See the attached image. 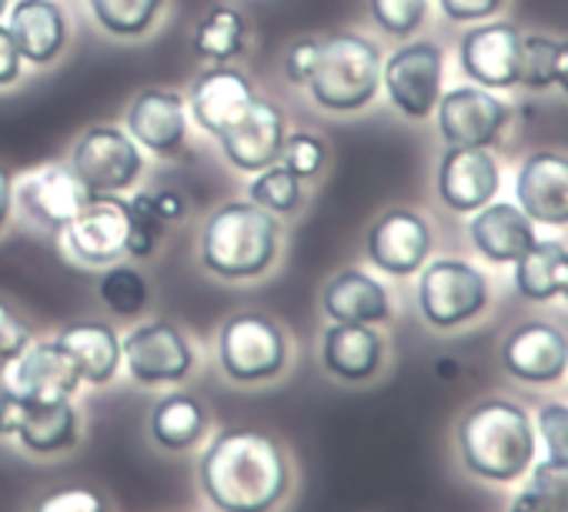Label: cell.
Wrapping results in <instances>:
<instances>
[{"mask_svg": "<svg viewBox=\"0 0 568 512\" xmlns=\"http://www.w3.org/2000/svg\"><path fill=\"white\" fill-rule=\"evenodd\" d=\"M91 21L111 41H144L168 14V0H84Z\"/></svg>", "mask_w": 568, "mask_h": 512, "instance_id": "cell-31", "label": "cell"}, {"mask_svg": "<svg viewBox=\"0 0 568 512\" xmlns=\"http://www.w3.org/2000/svg\"><path fill=\"white\" fill-rule=\"evenodd\" d=\"M4 28L31 71L54 68L74 38L71 14L61 0H11Z\"/></svg>", "mask_w": 568, "mask_h": 512, "instance_id": "cell-20", "label": "cell"}, {"mask_svg": "<svg viewBox=\"0 0 568 512\" xmlns=\"http://www.w3.org/2000/svg\"><path fill=\"white\" fill-rule=\"evenodd\" d=\"M148 191V188H144ZM148 204H151V211L161 218V224L171 231L178 221H184L187 218V198L181 194V191H174V188H154V191H148Z\"/></svg>", "mask_w": 568, "mask_h": 512, "instance_id": "cell-43", "label": "cell"}, {"mask_svg": "<svg viewBox=\"0 0 568 512\" xmlns=\"http://www.w3.org/2000/svg\"><path fill=\"white\" fill-rule=\"evenodd\" d=\"M214 429L217 425H214V412H211L207 399L184 385L158 392V399L148 409V422H144L148 445L168 459L194 455Z\"/></svg>", "mask_w": 568, "mask_h": 512, "instance_id": "cell-16", "label": "cell"}, {"mask_svg": "<svg viewBox=\"0 0 568 512\" xmlns=\"http://www.w3.org/2000/svg\"><path fill=\"white\" fill-rule=\"evenodd\" d=\"M24 74H28V64H24V58L18 54V48H14V41H11L4 21H0V91L18 88V84L24 81Z\"/></svg>", "mask_w": 568, "mask_h": 512, "instance_id": "cell-44", "label": "cell"}, {"mask_svg": "<svg viewBox=\"0 0 568 512\" xmlns=\"http://www.w3.org/2000/svg\"><path fill=\"white\" fill-rule=\"evenodd\" d=\"M435 248L428 218L415 208L382 211L365 234V262L388 279H412L425 269Z\"/></svg>", "mask_w": 568, "mask_h": 512, "instance_id": "cell-12", "label": "cell"}, {"mask_svg": "<svg viewBox=\"0 0 568 512\" xmlns=\"http://www.w3.org/2000/svg\"><path fill=\"white\" fill-rule=\"evenodd\" d=\"M565 244L561 241H531V248L515 262V289L528 302H551L561 285V265H565Z\"/></svg>", "mask_w": 568, "mask_h": 512, "instance_id": "cell-32", "label": "cell"}, {"mask_svg": "<svg viewBox=\"0 0 568 512\" xmlns=\"http://www.w3.org/2000/svg\"><path fill=\"white\" fill-rule=\"evenodd\" d=\"M94 295L108 309L111 319L128 322V325L138 319H148L154 305V289L138 262H118V265L101 269L94 282Z\"/></svg>", "mask_w": 568, "mask_h": 512, "instance_id": "cell-30", "label": "cell"}, {"mask_svg": "<svg viewBox=\"0 0 568 512\" xmlns=\"http://www.w3.org/2000/svg\"><path fill=\"white\" fill-rule=\"evenodd\" d=\"M8 8H11V0H0V21H4V14H8Z\"/></svg>", "mask_w": 568, "mask_h": 512, "instance_id": "cell-50", "label": "cell"}, {"mask_svg": "<svg viewBox=\"0 0 568 512\" xmlns=\"http://www.w3.org/2000/svg\"><path fill=\"white\" fill-rule=\"evenodd\" d=\"M94 194L84 188V181L74 174L71 164H41L21 178H14V208L18 214L34 224L38 231L61 234L88 204Z\"/></svg>", "mask_w": 568, "mask_h": 512, "instance_id": "cell-11", "label": "cell"}, {"mask_svg": "<svg viewBox=\"0 0 568 512\" xmlns=\"http://www.w3.org/2000/svg\"><path fill=\"white\" fill-rule=\"evenodd\" d=\"M488 279L465 259H428L418 272L415 305L428 329L455 332L488 309Z\"/></svg>", "mask_w": 568, "mask_h": 512, "instance_id": "cell-7", "label": "cell"}, {"mask_svg": "<svg viewBox=\"0 0 568 512\" xmlns=\"http://www.w3.org/2000/svg\"><path fill=\"white\" fill-rule=\"evenodd\" d=\"M445 84V51L435 41H402L382 61V94L405 121H428Z\"/></svg>", "mask_w": 568, "mask_h": 512, "instance_id": "cell-10", "label": "cell"}, {"mask_svg": "<svg viewBox=\"0 0 568 512\" xmlns=\"http://www.w3.org/2000/svg\"><path fill=\"white\" fill-rule=\"evenodd\" d=\"M187 98L178 88H141L124 108V131L158 161H174L191 144Z\"/></svg>", "mask_w": 568, "mask_h": 512, "instance_id": "cell-13", "label": "cell"}, {"mask_svg": "<svg viewBox=\"0 0 568 512\" xmlns=\"http://www.w3.org/2000/svg\"><path fill=\"white\" fill-rule=\"evenodd\" d=\"M281 164L308 184L328 168V141L315 131H288L284 151H281Z\"/></svg>", "mask_w": 568, "mask_h": 512, "instance_id": "cell-37", "label": "cell"}, {"mask_svg": "<svg viewBox=\"0 0 568 512\" xmlns=\"http://www.w3.org/2000/svg\"><path fill=\"white\" fill-rule=\"evenodd\" d=\"M14 171L8 164H0V234L14 224Z\"/></svg>", "mask_w": 568, "mask_h": 512, "instance_id": "cell-46", "label": "cell"}, {"mask_svg": "<svg viewBox=\"0 0 568 512\" xmlns=\"http://www.w3.org/2000/svg\"><path fill=\"white\" fill-rule=\"evenodd\" d=\"M24 512H118V505L98 485L68 482V485H48V489H41L28 502Z\"/></svg>", "mask_w": 568, "mask_h": 512, "instance_id": "cell-34", "label": "cell"}, {"mask_svg": "<svg viewBox=\"0 0 568 512\" xmlns=\"http://www.w3.org/2000/svg\"><path fill=\"white\" fill-rule=\"evenodd\" d=\"M251 51V24L231 4H211L191 28V58L197 64H237Z\"/></svg>", "mask_w": 568, "mask_h": 512, "instance_id": "cell-29", "label": "cell"}, {"mask_svg": "<svg viewBox=\"0 0 568 512\" xmlns=\"http://www.w3.org/2000/svg\"><path fill=\"white\" fill-rule=\"evenodd\" d=\"M382 61L385 51L375 38L358 31H335L322 38L318 64L305 94L325 114H362L382 94Z\"/></svg>", "mask_w": 568, "mask_h": 512, "instance_id": "cell-5", "label": "cell"}, {"mask_svg": "<svg viewBox=\"0 0 568 512\" xmlns=\"http://www.w3.org/2000/svg\"><path fill=\"white\" fill-rule=\"evenodd\" d=\"M284 254V224L247 198L214 204L197 231V265L221 285H257Z\"/></svg>", "mask_w": 568, "mask_h": 512, "instance_id": "cell-2", "label": "cell"}, {"mask_svg": "<svg viewBox=\"0 0 568 512\" xmlns=\"http://www.w3.org/2000/svg\"><path fill=\"white\" fill-rule=\"evenodd\" d=\"M505 0H438V11L452 24H481L501 11Z\"/></svg>", "mask_w": 568, "mask_h": 512, "instance_id": "cell-42", "label": "cell"}, {"mask_svg": "<svg viewBox=\"0 0 568 512\" xmlns=\"http://www.w3.org/2000/svg\"><path fill=\"white\" fill-rule=\"evenodd\" d=\"M372 24L395 41H412L428 21V0H368Z\"/></svg>", "mask_w": 568, "mask_h": 512, "instance_id": "cell-36", "label": "cell"}, {"mask_svg": "<svg viewBox=\"0 0 568 512\" xmlns=\"http://www.w3.org/2000/svg\"><path fill=\"white\" fill-rule=\"evenodd\" d=\"M518 48L521 31L508 21L471 24L458 41L462 74L485 91L518 88Z\"/></svg>", "mask_w": 568, "mask_h": 512, "instance_id": "cell-22", "label": "cell"}, {"mask_svg": "<svg viewBox=\"0 0 568 512\" xmlns=\"http://www.w3.org/2000/svg\"><path fill=\"white\" fill-rule=\"evenodd\" d=\"M288 114L271 98H257L224 134H217V151L237 174H257L281 161L284 138H288Z\"/></svg>", "mask_w": 568, "mask_h": 512, "instance_id": "cell-18", "label": "cell"}, {"mask_svg": "<svg viewBox=\"0 0 568 512\" xmlns=\"http://www.w3.org/2000/svg\"><path fill=\"white\" fill-rule=\"evenodd\" d=\"M558 295L568 302V251H565V265H561V285H558Z\"/></svg>", "mask_w": 568, "mask_h": 512, "instance_id": "cell-49", "label": "cell"}, {"mask_svg": "<svg viewBox=\"0 0 568 512\" xmlns=\"http://www.w3.org/2000/svg\"><path fill=\"white\" fill-rule=\"evenodd\" d=\"M124 375L144 392H164L187 385L201 369V349L184 325L164 315H148L121 332Z\"/></svg>", "mask_w": 568, "mask_h": 512, "instance_id": "cell-6", "label": "cell"}, {"mask_svg": "<svg viewBox=\"0 0 568 512\" xmlns=\"http://www.w3.org/2000/svg\"><path fill=\"white\" fill-rule=\"evenodd\" d=\"M388 362V339L375 325L325 322L318 332V365L328 382L362 389L382 379Z\"/></svg>", "mask_w": 568, "mask_h": 512, "instance_id": "cell-15", "label": "cell"}, {"mask_svg": "<svg viewBox=\"0 0 568 512\" xmlns=\"http://www.w3.org/2000/svg\"><path fill=\"white\" fill-rule=\"evenodd\" d=\"M158 512H194V509H158Z\"/></svg>", "mask_w": 568, "mask_h": 512, "instance_id": "cell-51", "label": "cell"}, {"mask_svg": "<svg viewBox=\"0 0 568 512\" xmlns=\"http://www.w3.org/2000/svg\"><path fill=\"white\" fill-rule=\"evenodd\" d=\"M21 415H24V402L18 395H11L4 385H0V442H4V445H11Z\"/></svg>", "mask_w": 568, "mask_h": 512, "instance_id": "cell-45", "label": "cell"}, {"mask_svg": "<svg viewBox=\"0 0 568 512\" xmlns=\"http://www.w3.org/2000/svg\"><path fill=\"white\" fill-rule=\"evenodd\" d=\"M318 51H322V38L315 34H305V38H295L288 44V51H284L281 58V74L284 81H288L292 88L305 91L312 74H315V64H318Z\"/></svg>", "mask_w": 568, "mask_h": 512, "instance_id": "cell-40", "label": "cell"}, {"mask_svg": "<svg viewBox=\"0 0 568 512\" xmlns=\"http://www.w3.org/2000/svg\"><path fill=\"white\" fill-rule=\"evenodd\" d=\"M61 251L81 269L101 272L131 262V208L128 194L94 198L61 234Z\"/></svg>", "mask_w": 568, "mask_h": 512, "instance_id": "cell-9", "label": "cell"}, {"mask_svg": "<svg viewBox=\"0 0 568 512\" xmlns=\"http://www.w3.org/2000/svg\"><path fill=\"white\" fill-rule=\"evenodd\" d=\"M61 349L78 365L84 389H108L124 375V352L121 332L114 322L104 319H74L54 332Z\"/></svg>", "mask_w": 568, "mask_h": 512, "instance_id": "cell-26", "label": "cell"}, {"mask_svg": "<svg viewBox=\"0 0 568 512\" xmlns=\"http://www.w3.org/2000/svg\"><path fill=\"white\" fill-rule=\"evenodd\" d=\"M318 309L325 322H352V325H375V329H385L395 319L392 289L362 265L338 269L322 285Z\"/></svg>", "mask_w": 568, "mask_h": 512, "instance_id": "cell-24", "label": "cell"}, {"mask_svg": "<svg viewBox=\"0 0 568 512\" xmlns=\"http://www.w3.org/2000/svg\"><path fill=\"white\" fill-rule=\"evenodd\" d=\"M34 342V325L28 322V315L11 302L0 295V362H11L18 359L28 345Z\"/></svg>", "mask_w": 568, "mask_h": 512, "instance_id": "cell-39", "label": "cell"}, {"mask_svg": "<svg viewBox=\"0 0 568 512\" xmlns=\"http://www.w3.org/2000/svg\"><path fill=\"white\" fill-rule=\"evenodd\" d=\"M528 475V489L548 505V512H568V462H555V459H545V462H531V469L525 472Z\"/></svg>", "mask_w": 568, "mask_h": 512, "instance_id": "cell-38", "label": "cell"}, {"mask_svg": "<svg viewBox=\"0 0 568 512\" xmlns=\"http://www.w3.org/2000/svg\"><path fill=\"white\" fill-rule=\"evenodd\" d=\"M244 198L254 201L257 208H264L267 214L281 218V221L302 214L305 201H308L305 198V181L295 178L281 161L264 168V171H257V174H251V181L244 188Z\"/></svg>", "mask_w": 568, "mask_h": 512, "instance_id": "cell-33", "label": "cell"}, {"mask_svg": "<svg viewBox=\"0 0 568 512\" xmlns=\"http://www.w3.org/2000/svg\"><path fill=\"white\" fill-rule=\"evenodd\" d=\"M538 439L545 442L548 459L568 462V405L565 402H545L538 409Z\"/></svg>", "mask_w": 568, "mask_h": 512, "instance_id": "cell-41", "label": "cell"}, {"mask_svg": "<svg viewBox=\"0 0 568 512\" xmlns=\"http://www.w3.org/2000/svg\"><path fill=\"white\" fill-rule=\"evenodd\" d=\"M84 435H88V415L78 399L38 402V405L24 402V415L18 422L11 445L31 462H61L84 445Z\"/></svg>", "mask_w": 568, "mask_h": 512, "instance_id": "cell-21", "label": "cell"}, {"mask_svg": "<svg viewBox=\"0 0 568 512\" xmlns=\"http://www.w3.org/2000/svg\"><path fill=\"white\" fill-rule=\"evenodd\" d=\"M214 365L234 389H271L288 379L295 365V339L271 312L241 309L214 332Z\"/></svg>", "mask_w": 568, "mask_h": 512, "instance_id": "cell-4", "label": "cell"}, {"mask_svg": "<svg viewBox=\"0 0 568 512\" xmlns=\"http://www.w3.org/2000/svg\"><path fill=\"white\" fill-rule=\"evenodd\" d=\"M184 98L191 124L207 138H217L261 98V91L254 78L237 64H204Z\"/></svg>", "mask_w": 568, "mask_h": 512, "instance_id": "cell-19", "label": "cell"}, {"mask_svg": "<svg viewBox=\"0 0 568 512\" xmlns=\"http://www.w3.org/2000/svg\"><path fill=\"white\" fill-rule=\"evenodd\" d=\"M515 198L535 224H568V154H528L515 178Z\"/></svg>", "mask_w": 568, "mask_h": 512, "instance_id": "cell-27", "label": "cell"}, {"mask_svg": "<svg viewBox=\"0 0 568 512\" xmlns=\"http://www.w3.org/2000/svg\"><path fill=\"white\" fill-rule=\"evenodd\" d=\"M0 375H4V362H0Z\"/></svg>", "mask_w": 568, "mask_h": 512, "instance_id": "cell-52", "label": "cell"}, {"mask_svg": "<svg viewBox=\"0 0 568 512\" xmlns=\"http://www.w3.org/2000/svg\"><path fill=\"white\" fill-rule=\"evenodd\" d=\"M468 241L491 265H515L535 241V221L508 201H488L468 221Z\"/></svg>", "mask_w": 568, "mask_h": 512, "instance_id": "cell-28", "label": "cell"}, {"mask_svg": "<svg viewBox=\"0 0 568 512\" xmlns=\"http://www.w3.org/2000/svg\"><path fill=\"white\" fill-rule=\"evenodd\" d=\"M555 88L568 98V41H558V71H555Z\"/></svg>", "mask_w": 568, "mask_h": 512, "instance_id": "cell-48", "label": "cell"}, {"mask_svg": "<svg viewBox=\"0 0 568 512\" xmlns=\"http://www.w3.org/2000/svg\"><path fill=\"white\" fill-rule=\"evenodd\" d=\"M194 489L207 512H288L302 492V465L267 429L217 425L194 452Z\"/></svg>", "mask_w": 568, "mask_h": 512, "instance_id": "cell-1", "label": "cell"}, {"mask_svg": "<svg viewBox=\"0 0 568 512\" xmlns=\"http://www.w3.org/2000/svg\"><path fill=\"white\" fill-rule=\"evenodd\" d=\"M508 121L511 108L478 84H458L452 91H442L435 104V124L448 148H491L508 128Z\"/></svg>", "mask_w": 568, "mask_h": 512, "instance_id": "cell-17", "label": "cell"}, {"mask_svg": "<svg viewBox=\"0 0 568 512\" xmlns=\"http://www.w3.org/2000/svg\"><path fill=\"white\" fill-rule=\"evenodd\" d=\"M0 385L28 405L78 399L84 392V379H81L78 365L71 362V355L61 349V342L54 335H48V339L34 335V342L18 359H11L4 365Z\"/></svg>", "mask_w": 568, "mask_h": 512, "instance_id": "cell-14", "label": "cell"}, {"mask_svg": "<svg viewBox=\"0 0 568 512\" xmlns=\"http://www.w3.org/2000/svg\"><path fill=\"white\" fill-rule=\"evenodd\" d=\"M535 425L511 399H481L468 405L455 425L462 469L481 482H515L535 462Z\"/></svg>", "mask_w": 568, "mask_h": 512, "instance_id": "cell-3", "label": "cell"}, {"mask_svg": "<svg viewBox=\"0 0 568 512\" xmlns=\"http://www.w3.org/2000/svg\"><path fill=\"white\" fill-rule=\"evenodd\" d=\"M68 164L94 198H108L141 188L148 154L124 131V124H91L74 138Z\"/></svg>", "mask_w": 568, "mask_h": 512, "instance_id": "cell-8", "label": "cell"}, {"mask_svg": "<svg viewBox=\"0 0 568 512\" xmlns=\"http://www.w3.org/2000/svg\"><path fill=\"white\" fill-rule=\"evenodd\" d=\"M498 188H501V168L488 148H448L438 158L435 191L448 211L475 214L478 208L495 201Z\"/></svg>", "mask_w": 568, "mask_h": 512, "instance_id": "cell-23", "label": "cell"}, {"mask_svg": "<svg viewBox=\"0 0 568 512\" xmlns=\"http://www.w3.org/2000/svg\"><path fill=\"white\" fill-rule=\"evenodd\" d=\"M508 512H548V505H545V502H541V499L525 485V489L508 502Z\"/></svg>", "mask_w": 568, "mask_h": 512, "instance_id": "cell-47", "label": "cell"}, {"mask_svg": "<svg viewBox=\"0 0 568 512\" xmlns=\"http://www.w3.org/2000/svg\"><path fill=\"white\" fill-rule=\"evenodd\" d=\"M501 369L528 385H551L568 369V335L548 322H521L501 342Z\"/></svg>", "mask_w": 568, "mask_h": 512, "instance_id": "cell-25", "label": "cell"}, {"mask_svg": "<svg viewBox=\"0 0 568 512\" xmlns=\"http://www.w3.org/2000/svg\"><path fill=\"white\" fill-rule=\"evenodd\" d=\"M555 71H558V41L548 34H521L518 88L548 91V88H555Z\"/></svg>", "mask_w": 568, "mask_h": 512, "instance_id": "cell-35", "label": "cell"}]
</instances>
